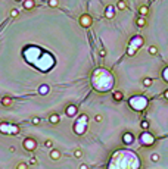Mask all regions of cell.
<instances>
[{"mask_svg":"<svg viewBox=\"0 0 168 169\" xmlns=\"http://www.w3.org/2000/svg\"><path fill=\"white\" fill-rule=\"evenodd\" d=\"M140 143H142V146H146V147H152L153 144H155V137L151 134V132H148V131H143L142 134H140Z\"/></svg>","mask_w":168,"mask_h":169,"instance_id":"1","label":"cell"},{"mask_svg":"<svg viewBox=\"0 0 168 169\" xmlns=\"http://www.w3.org/2000/svg\"><path fill=\"white\" fill-rule=\"evenodd\" d=\"M78 22L83 28H90L93 25V18L89 15V13H83L80 18H78Z\"/></svg>","mask_w":168,"mask_h":169,"instance_id":"2","label":"cell"},{"mask_svg":"<svg viewBox=\"0 0 168 169\" xmlns=\"http://www.w3.org/2000/svg\"><path fill=\"white\" fill-rule=\"evenodd\" d=\"M22 146H24V149H25L27 152H33V150H36V147H37V141H36L34 138L28 137V138L24 140Z\"/></svg>","mask_w":168,"mask_h":169,"instance_id":"3","label":"cell"},{"mask_svg":"<svg viewBox=\"0 0 168 169\" xmlns=\"http://www.w3.org/2000/svg\"><path fill=\"white\" fill-rule=\"evenodd\" d=\"M123 143L127 144V146H130V144L134 143V135L131 132H124L123 134Z\"/></svg>","mask_w":168,"mask_h":169,"instance_id":"4","label":"cell"},{"mask_svg":"<svg viewBox=\"0 0 168 169\" xmlns=\"http://www.w3.org/2000/svg\"><path fill=\"white\" fill-rule=\"evenodd\" d=\"M136 25H137L139 28H146V27H148L146 18H145V16H139V18L136 19Z\"/></svg>","mask_w":168,"mask_h":169,"instance_id":"5","label":"cell"},{"mask_svg":"<svg viewBox=\"0 0 168 169\" xmlns=\"http://www.w3.org/2000/svg\"><path fill=\"white\" fill-rule=\"evenodd\" d=\"M34 6H36L34 0H24L22 2V8L25 10H31V9H34Z\"/></svg>","mask_w":168,"mask_h":169,"instance_id":"6","label":"cell"},{"mask_svg":"<svg viewBox=\"0 0 168 169\" xmlns=\"http://www.w3.org/2000/svg\"><path fill=\"white\" fill-rule=\"evenodd\" d=\"M114 16H115V8H114V6H108V8L105 9V18L112 19Z\"/></svg>","mask_w":168,"mask_h":169,"instance_id":"7","label":"cell"},{"mask_svg":"<svg viewBox=\"0 0 168 169\" xmlns=\"http://www.w3.org/2000/svg\"><path fill=\"white\" fill-rule=\"evenodd\" d=\"M112 99L115 102H123L124 100V93L123 91H114L112 93Z\"/></svg>","mask_w":168,"mask_h":169,"instance_id":"8","label":"cell"},{"mask_svg":"<svg viewBox=\"0 0 168 169\" xmlns=\"http://www.w3.org/2000/svg\"><path fill=\"white\" fill-rule=\"evenodd\" d=\"M139 15H140V16H145V18H146V16L149 15V8H148L146 5H142V6L139 8Z\"/></svg>","mask_w":168,"mask_h":169,"instance_id":"9","label":"cell"},{"mask_svg":"<svg viewBox=\"0 0 168 169\" xmlns=\"http://www.w3.org/2000/svg\"><path fill=\"white\" fill-rule=\"evenodd\" d=\"M128 6H127V2H125V0H118V2H116V9L118 10H125Z\"/></svg>","mask_w":168,"mask_h":169,"instance_id":"10","label":"cell"},{"mask_svg":"<svg viewBox=\"0 0 168 169\" xmlns=\"http://www.w3.org/2000/svg\"><path fill=\"white\" fill-rule=\"evenodd\" d=\"M59 121H61V118H59V115L58 113H52L50 116H49V122L50 124H59Z\"/></svg>","mask_w":168,"mask_h":169,"instance_id":"11","label":"cell"},{"mask_svg":"<svg viewBox=\"0 0 168 169\" xmlns=\"http://www.w3.org/2000/svg\"><path fill=\"white\" fill-rule=\"evenodd\" d=\"M75 112H77V107H75L74 105H71V106L66 107V115H68V116H74Z\"/></svg>","mask_w":168,"mask_h":169,"instance_id":"12","label":"cell"},{"mask_svg":"<svg viewBox=\"0 0 168 169\" xmlns=\"http://www.w3.org/2000/svg\"><path fill=\"white\" fill-rule=\"evenodd\" d=\"M61 157V152L59 150H50V159L52 160H58Z\"/></svg>","mask_w":168,"mask_h":169,"instance_id":"13","label":"cell"},{"mask_svg":"<svg viewBox=\"0 0 168 169\" xmlns=\"http://www.w3.org/2000/svg\"><path fill=\"white\" fill-rule=\"evenodd\" d=\"M148 53H149L151 56H155V55H158V47H156V46H149Z\"/></svg>","mask_w":168,"mask_h":169,"instance_id":"14","label":"cell"},{"mask_svg":"<svg viewBox=\"0 0 168 169\" xmlns=\"http://www.w3.org/2000/svg\"><path fill=\"white\" fill-rule=\"evenodd\" d=\"M2 105H3L5 107H9V106L12 105V99H10V97H3V99H2Z\"/></svg>","mask_w":168,"mask_h":169,"instance_id":"15","label":"cell"},{"mask_svg":"<svg viewBox=\"0 0 168 169\" xmlns=\"http://www.w3.org/2000/svg\"><path fill=\"white\" fill-rule=\"evenodd\" d=\"M142 82H143V85H145V87H152V84H153V80H152V78H145V80H143Z\"/></svg>","mask_w":168,"mask_h":169,"instance_id":"16","label":"cell"},{"mask_svg":"<svg viewBox=\"0 0 168 169\" xmlns=\"http://www.w3.org/2000/svg\"><path fill=\"white\" fill-rule=\"evenodd\" d=\"M38 93H40L41 96L47 94V93H49V87H47V85H41V87L38 88Z\"/></svg>","mask_w":168,"mask_h":169,"instance_id":"17","label":"cell"},{"mask_svg":"<svg viewBox=\"0 0 168 169\" xmlns=\"http://www.w3.org/2000/svg\"><path fill=\"white\" fill-rule=\"evenodd\" d=\"M140 128L143 131H148L149 130V122H148V121H142V122H140Z\"/></svg>","mask_w":168,"mask_h":169,"instance_id":"18","label":"cell"},{"mask_svg":"<svg viewBox=\"0 0 168 169\" xmlns=\"http://www.w3.org/2000/svg\"><path fill=\"white\" fill-rule=\"evenodd\" d=\"M47 5H49L50 8H56V6H59V0H49Z\"/></svg>","mask_w":168,"mask_h":169,"instance_id":"19","label":"cell"},{"mask_svg":"<svg viewBox=\"0 0 168 169\" xmlns=\"http://www.w3.org/2000/svg\"><path fill=\"white\" fill-rule=\"evenodd\" d=\"M74 157H77V159H81V157H83V150H80V149L74 150Z\"/></svg>","mask_w":168,"mask_h":169,"instance_id":"20","label":"cell"},{"mask_svg":"<svg viewBox=\"0 0 168 169\" xmlns=\"http://www.w3.org/2000/svg\"><path fill=\"white\" fill-rule=\"evenodd\" d=\"M159 159H161V156H159L158 153H152V154H151V160H152V162H158Z\"/></svg>","mask_w":168,"mask_h":169,"instance_id":"21","label":"cell"},{"mask_svg":"<svg viewBox=\"0 0 168 169\" xmlns=\"http://www.w3.org/2000/svg\"><path fill=\"white\" fill-rule=\"evenodd\" d=\"M52 146H53V141H52V140H46V141H44V147L52 149Z\"/></svg>","mask_w":168,"mask_h":169,"instance_id":"22","label":"cell"},{"mask_svg":"<svg viewBox=\"0 0 168 169\" xmlns=\"http://www.w3.org/2000/svg\"><path fill=\"white\" fill-rule=\"evenodd\" d=\"M16 169H28V165H27V163H24V162H21V163H18Z\"/></svg>","mask_w":168,"mask_h":169,"instance_id":"23","label":"cell"},{"mask_svg":"<svg viewBox=\"0 0 168 169\" xmlns=\"http://www.w3.org/2000/svg\"><path fill=\"white\" fill-rule=\"evenodd\" d=\"M18 15H19L18 9H12V10H10V18H16Z\"/></svg>","mask_w":168,"mask_h":169,"instance_id":"24","label":"cell"},{"mask_svg":"<svg viewBox=\"0 0 168 169\" xmlns=\"http://www.w3.org/2000/svg\"><path fill=\"white\" fill-rule=\"evenodd\" d=\"M94 121H96V122H102V121H103V116H102V115H96V116H94Z\"/></svg>","mask_w":168,"mask_h":169,"instance_id":"25","label":"cell"},{"mask_svg":"<svg viewBox=\"0 0 168 169\" xmlns=\"http://www.w3.org/2000/svg\"><path fill=\"white\" fill-rule=\"evenodd\" d=\"M31 122H33L34 125H38V124H40V118H37V116L33 118V119H31Z\"/></svg>","mask_w":168,"mask_h":169,"instance_id":"26","label":"cell"},{"mask_svg":"<svg viewBox=\"0 0 168 169\" xmlns=\"http://www.w3.org/2000/svg\"><path fill=\"white\" fill-rule=\"evenodd\" d=\"M162 77L165 78V81H168V68H167V69L162 72Z\"/></svg>","mask_w":168,"mask_h":169,"instance_id":"27","label":"cell"},{"mask_svg":"<svg viewBox=\"0 0 168 169\" xmlns=\"http://www.w3.org/2000/svg\"><path fill=\"white\" fill-rule=\"evenodd\" d=\"M30 165L36 166V165H37V159H36V157H31V159H30Z\"/></svg>","mask_w":168,"mask_h":169,"instance_id":"28","label":"cell"},{"mask_svg":"<svg viewBox=\"0 0 168 169\" xmlns=\"http://www.w3.org/2000/svg\"><path fill=\"white\" fill-rule=\"evenodd\" d=\"M99 55H100L102 57H105V56H106V50H103V49H102V50L99 52Z\"/></svg>","mask_w":168,"mask_h":169,"instance_id":"29","label":"cell"},{"mask_svg":"<svg viewBox=\"0 0 168 169\" xmlns=\"http://www.w3.org/2000/svg\"><path fill=\"white\" fill-rule=\"evenodd\" d=\"M80 169H89V166H87L86 163H81V165H80Z\"/></svg>","mask_w":168,"mask_h":169,"instance_id":"30","label":"cell"},{"mask_svg":"<svg viewBox=\"0 0 168 169\" xmlns=\"http://www.w3.org/2000/svg\"><path fill=\"white\" fill-rule=\"evenodd\" d=\"M9 150L13 153V152H16V147H15V146H10V147H9Z\"/></svg>","mask_w":168,"mask_h":169,"instance_id":"31","label":"cell"},{"mask_svg":"<svg viewBox=\"0 0 168 169\" xmlns=\"http://www.w3.org/2000/svg\"><path fill=\"white\" fill-rule=\"evenodd\" d=\"M164 97L168 100V90H165V91H164Z\"/></svg>","mask_w":168,"mask_h":169,"instance_id":"32","label":"cell"},{"mask_svg":"<svg viewBox=\"0 0 168 169\" xmlns=\"http://www.w3.org/2000/svg\"><path fill=\"white\" fill-rule=\"evenodd\" d=\"M15 2H24V0H15Z\"/></svg>","mask_w":168,"mask_h":169,"instance_id":"33","label":"cell"}]
</instances>
